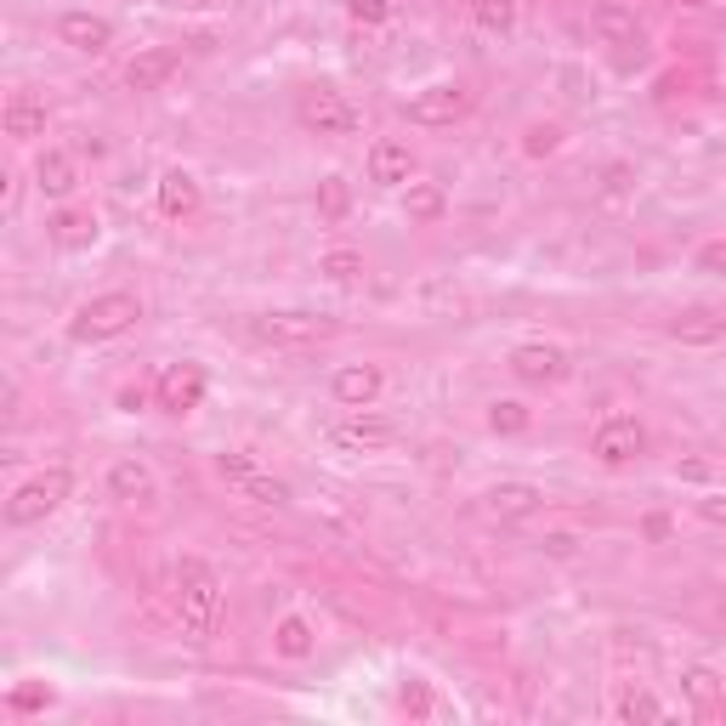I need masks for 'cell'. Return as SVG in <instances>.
<instances>
[{
  "instance_id": "27",
  "label": "cell",
  "mask_w": 726,
  "mask_h": 726,
  "mask_svg": "<svg viewBox=\"0 0 726 726\" xmlns=\"http://www.w3.org/2000/svg\"><path fill=\"white\" fill-rule=\"evenodd\" d=\"M245 500H256V505H289V482L284 477H267V471H250L245 482H233Z\"/></svg>"
},
{
  "instance_id": "41",
  "label": "cell",
  "mask_w": 726,
  "mask_h": 726,
  "mask_svg": "<svg viewBox=\"0 0 726 726\" xmlns=\"http://www.w3.org/2000/svg\"><path fill=\"white\" fill-rule=\"evenodd\" d=\"M142 403H149V392H142V386H125V392H120V409H131V415H136Z\"/></svg>"
},
{
  "instance_id": "35",
  "label": "cell",
  "mask_w": 726,
  "mask_h": 726,
  "mask_svg": "<svg viewBox=\"0 0 726 726\" xmlns=\"http://www.w3.org/2000/svg\"><path fill=\"white\" fill-rule=\"evenodd\" d=\"M398 698H403V709H409V715H431V709H438V704H431V687H426V682H403V693H398Z\"/></svg>"
},
{
  "instance_id": "33",
  "label": "cell",
  "mask_w": 726,
  "mask_h": 726,
  "mask_svg": "<svg viewBox=\"0 0 726 726\" xmlns=\"http://www.w3.org/2000/svg\"><path fill=\"white\" fill-rule=\"evenodd\" d=\"M347 12H352V23H386L392 18V0H347Z\"/></svg>"
},
{
  "instance_id": "17",
  "label": "cell",
  "mask_w": 726,
  "mask_h": 726,
  "mask_svg": "<svg viewBox=\"0 0 726 726\" xmlns=\"http://www.w3.org/2000/svg\"><path fill=\"white\" fill-rule=\"evenodd\" d=\"M7 136H18V142L45 136V103H40V96H29V91L7 96Z\"/></svg>"
},
{
  "instance_id": "26",
  "label": "cell",
  "mask_w": 726,
  "mask_h": 726,
  "mask_svg": "<svg viewBox=\"0 0 726 726\" xmlns=\"http://www.w3.org/2000/svg\"><path fill=\"white\" fill-rule=\"evenodd\" d=\"M273 647H278L284 658H307V653H313V624H307L301 613L278 618V631H273Z\"/></svg>"
},
{
  "instance_id": "4",
  "label": "cell",
  "mask_w": 726,
  "mask_h": 726,
  "mask_svg": "<svg viewBox=\"0 0 726 726\" xmlns=\"http://www.w3.org/2000/svg\"><path fill=\"white\" fill-rule=\"evenodd\" d=\"M256 341L267 347H313V341H329L335 335V318H318V313H262L250 324Z\"/></svg>"
},
{
  "instance_id": "28",
  "label": "cell",
  "mask_w": 726,
  "mask_h": 726,
  "mask_svg": "<svg viewBox=\"0 0 726 726\" xmlns=\"http://www.w3.org/2000/svg\"><path fill=\"white\" fill-rule=\"evenodd\" d=\"M347 211H352L347 176H324V182H318V216H324V222H347Z\"/></svg>"
},
{
  "instance_id": "25",
  "label": "cell",
  "mask_w": 726,
  "mask_h": 726,
  "mask_svg": "<svg viewBox=\"0 0 726 726\" xmlns=\"http://www.w3.org/2000/svg\"><path fill=\"white\" fill-rule=\"evenodd\" d=\"M528 426H534V409H528L522 398H500V403H489V431H494V438H522Z\"/></svg>"
},
{
  "instance_id": "37",
  "label": "cell",
  "mask_w": 726,
  "mask_h": 726,
  "mask_svg": "<svg viewBox=\"0 0 726 726\" xmlns=\"http://www.w3.org/2000/svg\"><path fill=\"white\" fill-rule=\"evenodd\" d=\"M698 273H726V238H715V245L698 250Z\"/></svg>"
},
{
  "instance_id": "5",
  "label": "cell",
  "mask_w": 726,
  "mask_h": 726,
  "mask_svg": "<svg viewBox=\"0 0 726 726\" xmlns=\"http://www.w3.org/2000/svg\"><path fill=\"white\" fill-rule=\"evenodd\" d=\"M296 120L318 136H352L358 131V109L347 103L341 91H329V85H313L301 91V103H296Z\"/></svg>"
},
{
  "instance_id": "20",
  "label": "cell",
  "mask_w": 726,
  "mask_h": 726,
  "mask_svg": "<svg viewBox=\"0 0 726 726\" xmlns=\"http://www.w3.org/2000/svg\"><path fill=\"white\" fill-rule=\"evenodd\" d=\"M160 211L165 216H193L200 211V182H193L187 171H165L160 176Z\"/></svg>"
},
{
  "instance_id": "23",
  "label": "cell",
  "mask_w": 726,
  "mask_h": 726,
  "mask_svg": "<svg viewBox=\"0 0 726 726\" xmlns=\"http://www.w3.org/2000/svg\"><path fill=\"white\" fill-rule=\"evenodd\" d=\"M720 335H726V318H709V313H687L669 324V341H682V347H715Z\"/></svg>"
},
{
  "instance_id": "7",
  "label": "cell",
  "mask_w": 726,
  "mask_h": 726,
  "mask_svg": "<svg viewBox=\"0 0 726 726\" xmlns=\"http://www.w3.org/2000/svg\"><path fill=\"white\" fill-rule=\"evenodd\" d=\"M642 449H647V431H642L636 415H607V420L596 426V443H591V454H596L602 466H631Z\"/></svg>"
},
{
  "instance_id": "12",
  "label": "cell",
  "mask_w": 726,
  "mask_h": 726,
  "mask_svg": "<svg viewBox=\"0 0 726 726\" xmlns=\"http://www.w3.org/2000/svg\"><path fill=\"white\" fill-rule=\"evenodd\" d=\"M682 693H687V704H693V715L698 720H726V687H720V675L715 669H704V664H693L687 675H682Z\"/></svg>"
},
{
  "instance_id": "15",
  "label": "cell",
  "mask_w": 726,
  "mask_h": 726,
  "mask_svg": "<svg viewBox=\"0 0 726 726\" xmlns=\"http://www.w3.org/2000/svg\"><path fill=\"white\" fill-rule=\"evenodd\" d=\"M409 176H415V154L403 149V142L380 136L375 149H369V182H380V187H403Z\"/></svg>"
},
{
  "instance_id": "24",
  "label": "cell",
  "mask_w": 726,
  "mask_h": 726,
  "mask_svg": "<svg viewBox=\"0 0 726 726\" xmlns=\"http://www.w3.org/2000/svg\"><path fill=\"white\" fill-rule=\"evenodd\" d=\"M443 211H449V200H443L438 182H409V193H403V216L409 222H438Z\"/></svg>"
},
{
  "instance_id": "2",
  "label": "cell",
  "mask_w": 726,
  "mask_h": 726,
  "mask_svg": "<svg viewBox=\"0 0 726 726\" xmlns=\"http://www.w3.org/2000/svg\"><path fill=\"white\" fill-rule=\"evenodd\" d=\"M136 318H142V301L131 296V289H109V296H91V301L69 318V341H74V347L114 341V335H125Z\"/></svg>"
},
{
  "instance_id": "6",
  "label": "cell",
  "mask_w": 726,
  "mask_h": 726,
  "mask_svg": "<svg viewBox=\"0 0 726 726\" xmlns=\"http://www.w3.org/2000/svg\"><path fill=\"white\" fill-rule=\"evenodd\" d=\"M324 438H329V449H341V454H380V449H392V443H398V426H392V420H380V415L352 409L347 420H335Z\"/></svg>"
},
{
  "instance_id": "40",
  "label": "cell",
  "mask_w": 726,
  "mask_h": 726,
  "mask_svg": "<svg viewBox=\"0 0 726 726\" xmlns=\"http://www.w3.org/2000/svg\"><path fill=\"white\" fill-rule=\"evenodd\" d=\"M545 551H551V556H573V551H579V540H573V534H551V540H545Z\"/></svg>"
},
{
  "instance_id": "36",
  "label": "cell",
  "mask_w": 726,
  "mask_h": 726,
  "mask_svg": "<svg viewBox=\"0 0 726 726\" xmlns=\"http://www.w3.org/2000/svg\"><path fill=\"white\" fill-rule=\"evenodd\" d=\"M52 704V687H18L12 693V709H45Z\"/></svg>"
},
{
  "instance_id": "39",
  "label": "cell",
  "mask_w": 726,
  "mask_h": 726,
  "mask_svg": "<svg viewBox=\"0 0 726 726\" xmlns=\"http://www.w3.org/2000/svg\"><path fill=\"white\" fill-rule=\"evenodd\" d=\"M642 534L664 545V540H669V517H647V522H642Z\"/></svg>"
},
{
  "instance_id": "14",
  "label": "cell",
  "mask_w": 726,
  "mask_h": 726,
  "mask_svg": "<svg viewBox=\"0 0 726 726\" xmlns=\"http://www.w3.org/2000/svg\"><path fill=\"white\" fill-rule=\"evenodd\" d=\"M540 489L534 482H494L489 494H482V505H489V517H500V522H522V517H534L540 511Z\"/></svg>"
},
{
  "instance_id": "8",
  "label": "cell",
  "mask_w": 726,
  "mask_h": 726,
  "mask_svg": "<svg viewBox=\"0 0 726 726\" xmlns=\"http://www.w3.org/2000/svg\"><path fill=\"white\" fill-rule=\"evenodd\" d=\"M205 392H211V380H205V369H200V364H171V369L160 375V409H171V415L200 409V403H205Z\"/></svg>"
},
{
  "instance_id": "13",
  "label": "cell",
  "mask_w": 726,
  "mask_h": 726,
  "mask_svg": "<svg viewBox=\"0 0 726 726\" xmlns=\"http://www.w3.org/2000/svg\"><path fill=\"white\" fill-rule=\"evenodd\" d=\"M329 392H335V403H341V409H369V403L380 398V369H375V364H347V369H335Z\"/></svg>"
},
{
  "instance_id": "42",
  "label": "cell",
  "mask_w": 726,
  "mask_h": 726,
  "mask_svg": "<svg viewBox=\"0 0 726 726\" xmlns=\"http://www.w3.org/2000/svg\"><path fill=\"white\" fill-rule=\"evenodd\" d=\"M682 477H687V482H704L709 466H704V460H682Z\"/></svg>"
},
{
  "instance_id": "1",
  "label": "cell",
  "mask_w": 726,
  "mask_h": 726,
  "mask_svg": "<svg viewBox=\"0 0 726 726\" xmlns=\"http://www.w3.org/2000/svg\"><path fill=\"white\" fill-rule=\"evenodd\" d=\"M176 618L187 642H211L222 624V579L205 556H182L176 562Z\"/></svg>"
},
{
  "instance_id": "18",
  "label": "cell",
  "mask_w": 726,
  "mask_h": 726,
  "mask_svg": "<svg viewBox=\"0 0 726 726\" xmlns=\"http://www.w3.org/2000/svg\"><path fill=\"white\" fill-rule=\"evenodd\" d=\"M34 182H40L45 200H69V193H74V160L63 149H45L34 160Z\"/></svg>"
},
{
  "instance_id": "32",
  "label": "cell",
  "mask_w": 726,
  "mask_h": 726,
  "mask_svg": "<svg viewBox=\"0 0 726 726\" xmlns=\"http://www.w3.org/2000/svg\"><path fill=\"white\" fill-rule=\"evenodd\" d=\"M216 471H222L227 482H245V477L262 471V466H256V454H238V449H233V454H216Z\"/></svg>"
},
{
  "instance_id": "38",
  "label": "cell",
  "mask_w": 726,
  "mask_h": 726,
  "mask_svg": "<svg viewBox=\"0 0 726 726\" xmlns=\"http://www.w3.org/2000/svg\"><path fill=\"white\" fill-rule=\"evenodd\" d=\"M698 517H704V522H715V528H726V494H709V500H698Z\"/></svg>"
},
{
  "instance_id": "22",
  "label": "cell",
  "mask_w": 726,
  "mask_h": 726,
  "mask_svg": "<svg viewBox=\"0 0 726 726\" xmlns=\"http://www.w3.org/2000/svg\"><path fill=\"white\" fill-rule=\"evenodd\" d=\"M591 23H596V34H607V40H618V45H642L636 12H631V7H618V0H602Z\"/></svg>"
},
{
  "instance_id": "9",
  "label": "cell",
  "mask_w": 726,
  "mask_h": 726,
  "mask_svg": "<svg viewBox=\"0 0 726 726\" xmlns=\"http://www.w3.org/2000/svg\"><path fill=\"white\" fill-rule=\"evenodd\" d=\"M466 109H471V96L460 85H426V91L409 96V120L415 125H454Z\"/></svg>"
},
{
  "instance_id": "31",
  "label": "cell",
  "mask_w": 726,
  "mask_h": 726,
  "mask_svg": "<svg viewBox=\"0 0 726 726\" xmlns=\"http://www.w3.org/2000/svg\"><path fill=\"white\" fill-rule=\"evenodd\" d=\"M669 709L653 698V693H624L618 698V720H664Z\"/></svg>"
},
{
  "instance_id": "30",
  "label": "cell",
  "mask_w": 726,
  "mask_h": 726,
  "mask_svg": "<svg viewBox=\"0 0 726 726\" xmlns=\"http://www.w3.org/2000/svg\"><path fill=\"white\" fill-rule=\"evenodd\" d=\"M318 273H324L329 284H358V278H364V256H358V250H329V256L318 262Z\"/></svg>"
},
{
  "instance_id": "21",
  "label": "cell",
  "mask_w": 726,
  "mask_h": 726,
  "mask_svg": "<svg viewBox=\"0 0 726 726\" xmlns=\"http://www.w3.org/2000/svg\"><path fill=\"white\" fill-rule=\"evenodd\" d=\"M52 238L63 250H91L96 245V216L91 211H58L52 216Z\"/></svg>"
},
{
  "instance_id": "10",
  "label": "cell",
  "mask_w": 726,
  "mask_h": 726,
  "mask_svg": "<svg viewBox=\"0 0 726 726\" xmlns=\"http://www.w3.org/2000/svg\"><path fill=\"white\" fill-rule=\"evenodd\" d=\"M511 375H517L522 386H551V380L567 375V352H562V347H545V341H528V347L511 352Z\"/></svg>"
},
{
  "instance_id": "29",
  "label": "cell",
  "mask_w": 726,
  "mask_h": 726,
  "mask_svg": "<svg viewBox=\"0 0 726 726\" xmlns=\"http://www.w3.org/2000/svg\"><path fill=\"white\" fill-rule=\"evenodd\" d=\"M471 18H477V29L505 34L517 23V7H511V0H471Z\"/></svg>"
},
{
  "instance_id": "43",
  "label": "cell",
  "mask_w": 726,
  "mask_h": 726,
  "mask_svg": "<svg viewBox=\"0 0 726 726\" xmlns=\"http://www.w3.org/2000/svg\"><path fill=\"white\" fill-rule=\"evenodd\" d=\"M466 7H471V0H466Z\"/></svg>"
},
{
  "instance_id": "3",
  "label": "cell",
  "mask_w": 726,
  "mask_h": 726,
  "mask_svg": "<svg viewBox=\"0 0 726 726\" xmlns=\"http://www.w3.org/2000/svg\"><path fill=\"white\" fill-rule=\"evenodd\" d=\"M69 489H74V477H69V466H45L40 477H29L23 489H12V500H7V522L12 528H29V522H45L63 500H69Z\"/></svg>"
},
{
  "instance_id": "11",
  "label": "cell",
  "mask_w": 726,
  "mask_h": 726,
  "mask_svg": "<svg viewBox=\"0 0 726 726\" xmlns=\"http://www.w3.org/2000/svg\"><path fill=\"white\" fill-rule=\"evenodd\" d=\"M58 40L63 45H74V52H109L114 45V23L109 18H96V12H63L58 18Z\"/></svg>"
},
{
  "instance_id": "34",
  "label": "cell",
  "mask_w": 726,
  "mask_h": 726,
  "mask_svg": "<svg viewBox=\"0 0 726 726\" xmlns=\"http://www.w3.org/2000/svg\"><path fill=\"white\" fill-rule=\"evenodd\" d=\"M556 142H562V131H556V125H534V131L522 136V149L540 160V154H556Z\"/></svg>"
},
{
  "instance_id": "16",
  "label": "cell",
  "mask_w": 726,
  "mask_h": 726,
  "mask_svg": "<svg viewBox=\"0 0 726 726\" xmlns=\"http://www.w3.org/2000/svg\"><path fill=\"white\" fill-rule=\"evenodd\" d=\"M109 494L125 500V505H149L154 500V471L142 460H114L109 466Z\"/></svg>"
},
{
  "instance_id": "19",
  "label": "cell",
  "mask_w": 726,
  "mask_h": 726,
  "mask_svg": "<svg viewBox=\"0 0 726 726\" xmlns=\"http://www.w3.org/2000/svg\"><path fill=\"white\" fill-rule=\"evenodd\" d=\"M171 74H176V52H136L125 63V85L131 91H160Z\"/></svg>"
}]
</instances>
